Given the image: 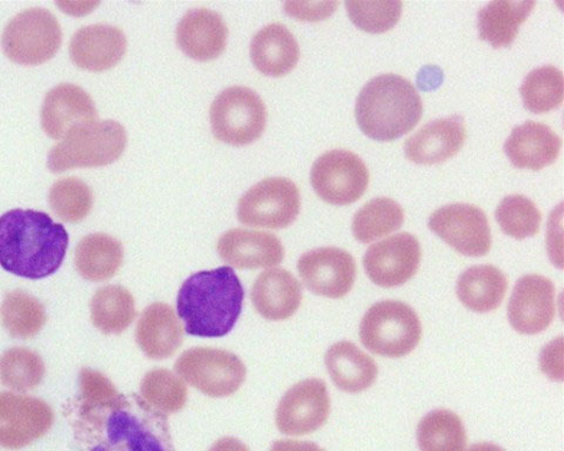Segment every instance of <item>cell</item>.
Wrapping results in <instances>:
<instances>
[{
	"label": "cell",
	"mask_w": 564,
	"mask_h": 451,
	"mask_svg": "<svg viewBox=\"0 0 564 451\" xmlns=\"http://www.w3.org/2000/svg\"><path fill=\"white\" fill-rule=\"evenodd\" d=\"M228 29L223 16L206 8L189 10L176 26V44L194 61L218 58L226 48Z\"/></svg>",
	"instance_id": "22"
},
{
	"label": "cell",
	"mask_w": 564,
	"mask_h": 451,
	"mask_svg": "<svg viewBox=\"0 0 564 451\" xmlns=\"http://www.w3.org/2000/svg\"><path fill=\"white\" fill-rule=\"evenodd\" d=\"M302 207L297 186L286 178L264 179L240 198L238 219L252 228L286 229L297 218Z\"/></svg>",
	"instance_id": "10"
},
{
	"label": "cell",
	"mask_w": 564,
	"mask_h": 451,
	"mask_svg": "<svg viewBox=\"0 0 564 451\" xmlns=\"http://www.w3.org/2000/svg\"><path fill=\"white\" fill-rule=\"evenodd\" d=\"M174 370L193 388L218 398L237 393L247 375L245 363L236 354L202 346L184 352Z\"/></svg>",
	"instance_id": "9"
},
{
	"label": "cell",
	"mask_w": 564,
	"mask_h": 451,
	"mask_svg": "<svg viewBox=\"0 0 564 451\" xmlns=\"http://www.w3.org/2000/svg\"><path fill=\"white\" fill-rule=\"evenodd\" d=\"M520 94L528 111L541 114L555 110L563 102V73L553 65L534 68L523 79Z\"/></svg>",
	"instance_id": "35"
},
{
	"label": "cell",
	"mask_w": 564,
	"mask_h": 451,
	"mask_svg": "<svg viewBox=\"0 0 564 451\" xmlns=\"http://www.w3.org/2000/svg\"><path fill=\"white\" fill-rule=\"evenodd\" d=\"M416 439L421 451H464L467 444L462 419L446 409L427 414L417 426Z\"/></svg>",
	"instance_id": "33"
},
{
	"label": "cell",
	"mask_w": 564,
	"mask_h": 451,
	"mask_svg": "<svg viewBox=\"0 0 564 451\" xmlns=\"http://www.w3.org/2000/svg\"><path fill=\"white\" fill-rule=\"evenodd\" d=\"M208 451H250V448L236 438H224L212 446Z\"/></svg>",
	"instance_id": "45"
},
{
	"label": "cell",
	"mask_w": 564,
	"mask_h": 451,
	"mask_svg": "<svg viewBox=\"0 0 564 451\" xmlns=\"http://www.w3.org/2000/svg\"><path fill=\"white\" fill-rule=\"evenodd\" d=\"M98 120L95 101L75 84H61L45 97L42 127L52 139L61 141L70 130Z\"/></svg>",
	"instance_id": "18"
},
{
	"label": "cell",
	"mask_w": 564,
	"mask_h": 451,
	"mask_svg": "<svg viewBox=\"0 0 564 451\" xmlns=\"http://www.w3.org/2000/svg\"><path fill=\"white\" fill-rule=\"evenodd\" d=\"M217 250L225 263L239 270L271 268L285 257L284 245L278 237L242 229L223 234Z\"/></svg>",
	"instance_id": "21"
},
{
	"label": "cell",
	"mask_w": 564,
	"mask_h": 451,
	"mask_svg": "<svg viewBox=\"0 0 564 451\" xmlns=\"http://www.w3.org/2000/svg\"><path fill=\"white\" fill-rule=\"evenodd\" d=\"M45 364L39 353L28 349H11L0 356V384L14 392L39 387L45 376Z\"/></svg>",
	"instance_id": "36"
},
{
	"label": "cell",
	"mask_w": 564,
	"mask_h": 451,
	"mask_svg": "<svg viewBox=\"0 0 564 451\" xmlns=\"http://www.w3.org/2000/svg\"><path fill=\"white\" fill-rule=\"evenodd\" d=\"M135 341L149 359H169L184 342V327L170 305L155 302L141 315L135 329Z\"/></svg>",
	"instance_id": "25"
},
{
	"label": "cell",
	"mask_w": 564,
	"mask_h": 451,
	"mask_svg": "<svg viewBox=\"0 0 564 451\" xmlns=\"http://www.w3.org/2000/svg\"><path fill=\"white\" fill-rule=\"evenodd\" d=\"M555 315V287L552 280L536 274L522 276L508 305L511 327L521 334L536 336L552 324Z\"/></svg>",
	"instance_id": "16"
},
{
	"label": "cell",
	"mask_w": 564,
	"mask_h": 451,
	"mask_svg": "<svg viewBox=\"0 0 564 451\" xmlns=\"http://www.w3.org/2000/svg\"><path fill=\"white\" fill-rule=\"evenodd\" d=\"M297 271L312 293L329 299L346 297L357 277L355 257L338 248L316 249L303 254Z\"/></svg>",
	"instance_id": "15"
},
{
	"label": "cell",
	"mask_w": 564,
	"mask_h": 451,
	"mask_svg": "<svg viewBox=\"0 0 564 451\" xmlns=\"http://www.w3.org/2000/svg\"><path fill=\"white\" fill-rule=\"evenodd\" d=\"M77 451H175L167 416L137 394H121L100 372L83 369L69 410Z\"/></svg>",
	"instance_id": "1"
},
{
	"label": "cell",
	"mask_w": 564,
	"mask_h": 451,
	"mask_svg": "<svg viewBox=\"0 0 564 451\" xmlns=\"http://www.w3.org/2000/svg\"><path fill=\"white\" fill-rule=\"evenodd\" d=\"M0 321L14 339H32L42 331L47 321L44 305L24 290L6 294L0 306Z\"/></svg>",
	"instance_id": "32"
},
{
	"label": "cell",
	"mask_w": 564,
	"mask_h": 451,
	"mask_svg": "<svg viewBox=\"0 0 564 451\" xmlns=\"http://www.w3.org/2000/svg\"><path fill=\"white\" fill-rule=\"evenodd\" d=\"M429 228L463 255L479 257L491 249L489 221L478 206L452 204L441 207L431 216Z\"/></svg>",
	"instance_id": "12"
},
{
	"label": "cell",
	"mask_w": 564,
	"mask_h": 451,
	"mask_svg": "<svg viewBox=\"0 0 564 451\" xmlns=\"http://www.w3.org/2000/svg\"><path fill=\"white\" fill-rule=\"evenodd\" d=\"M534 0L490 2L478 12L480 38L492 47H509L518 37L520 26L532 13Z\"/></svg>",
	"instance_id": "29"
},
{
	"label": "cell",
	"mask_w": 564,
	"mask_h": 451,
	"mask_svg": "<svg viewBox=\"0 0 564 451\" xmlns=\"http://www.w3.org/2000/svg\"><path fill=\"white\" fill-rule=\"evenodd\" d=\"M128 144V134L115 120H96L70 130L48 153L47 167L63 173L79 167H101L117 162Z\"/></svg>",
	"instance_id": "5"
},
{
	"label": "cell",
	"mask_w": 564,
	"mask_h": 451,
	"mask_svg": "<svg viewBox=\"0 0 564 451\" xmlns=\"http://www.w3.org/2000/svg\"><path fill=\"white\" fill-rule=\"evenodd\" d=\"M243 287L232 267L193 274L176 298V310L192 337L218 339L231 333L242 310Z\"/></svg>",
	"instance_id": "3"
},
{
	"label": "cell",
	"mask_w": 564,
	"mask_h": 451,
	"mask_svg": "<svg viewBox=\"0 0 564 451\" xmlns=\"http://www.w3.org/2000/svg\"><path fill=\"white\" fill-rule=\"evenodd\" d=\"M466 138L465 119L462 116L436 119L405 141V157L422 165L444 163L463 148Z\"/></svg>",
	"instance_id": "19"
},
{
	"label": "cell",
	"mask_w": 564,
	"mask_h": 451,
	"mask_svg": "<svg viewBox=\"0 0 564 451\" xmlns=\"http://www.w3.org/2000/svg\"><path fill=\"white\" fill-rule=\"evenodd\" d=\"M135 317V301L127 288L109 285L94 295L91 320L104 334L117 336L126 332Z\"/></svg>",
	"instance_id": "31"
},
{
	"label": "cell",
	"mask_w": 564,
	"mask_h": 451,
	"mask_svg": "<svg viewBox=\"0 0 564 451\" xmlns=\"http://www.w3.org/2000/svg\"><path fill=\"white\" fill-rule=\"evenodd\" d=\"M126 34L108 24H95L78 30L69 43V57L76 66L91 73L108 72L126 56Z\"/></svg>",
	"instance_id": "20"
},
{
	"label": "cell",
	"mask_w": 564,
	"mask_h": 451,
	"mask_svg": "<svg viewBox=\"0 0 564 451\" xmlns=\"http://www.w3.org/2000/svg\"><path fill=\"white\" fill-rule=\"evenodd\" d=\"M508 289L506 275L496 266H473L458 276V300L475 314H489L502 304Z\"/></svg>",
	"instance_id": "28"
},
{
	"label": "cell",
	"mask_w": 564,
	"mask_h": 451,
	"mask_svg": "<svg viewBox=\"0 0 564 451\" xmlns=\"http://www.w3.org/2000/svg\"><path fill=\"white\" fill-rule=\"evenodd\" d=\"M53 422L41 398L0 392V444L21 447L43 436Z\"/></svg>",
	"instance_id": "17"
},
{
	"label": "cell",
	"mask_w": 564,
	"mask_h": 451,
	"mask_svg": "<svg viewBox=\"0 0 564 451\" xmlns=\"http://www.w3.org/2000/svg\"><path fill=\"white\" fill-rule=\"evenodd\" d=\"M496 217L501 230L517 240L535 237L542 221L538 206L521 195L503 198L497 208Z\"/></svg>",
	"instance_id": "39"
},
{
	"label": "cell",
	"mask_w": 564,
	"mask_h": 451,
	"mask_svg": "<svg viewBox=\"0 0 564 451\" xmlns=\"http://www.w3.org/2000/svg\"><path fill=\"white\" fill-rule=\"evenodd\" d=\"M325 363L335 386L349 394L372 387L379 373L376 361L349 341L333 344Z\"/></svg>",
	"instance_id": "27"
},
{
	"label": "cell",
	"mask_w": 564,
	"mask_h": 451,
	"mask_svg": "<svg viewBox=\"0 0 564 451\" xmlns=\"http://www.w3.org/2000/svg\"><path fill=\"white\" fill-rule=\"evenodd\" d=\"M315 194L330 205L358 201L369 184V170L358 154L332 150L317 158L311 170Z\"/></svg>",
	"instance_id": "11"
},
{
	"label": "cell",
	"mask_w": 564,
	"mask_h": 451,
	"mask_svg": "<svg viewBox=\"0 0 564 451\" xmlns=\"http://www.w3.org/2000/svg\"><path fill=\"white\" fill-rule=\"evenodd\" d=\"M464 451H505V449L492 443H476Z\"/></svg>",
	"instance_id": "46"
},
{
	"label": "cell",
	"mask_w": 564,
	"mask_h": 451,
	"mask_svg": "<svg viewBox=\"0 0 564 451\" xmlns=\"http://www.w3.org/2000/svg\"><path fill=\"white\" fill-rule=\"evenodd\" d=\"M270 451H325L319 446L307 441L280 440L273 443Z\"/></svg>",
	"instance_id": "44"
},
{
	"label": "cell",
	"mask_w": 564,
	"mask_h": 451,
	"mask_svg": "<svg viewBox=\"0 0 564 451\" xmlns=\"http://www.w3.org/2000/svg\"><path fill=\"white\" fill-rule=\"evenodd\" d=\"M339 7V2H286L285 12L296 19L305 22H319L328 19Z\"/></svg>",
	"instance_id": "41"
},
{
	"label": "cell",
	"mask_w": 564,
	"mask_h": 451,
	"mask_svg": "<svg viewBox=\"0 0 564 451\" xmlns=\"http://www.w3.org/2000/svg\"><path fill=\"white\" fill-rule=\"evenodd\" d=\"M140 394L150 406L167 416L185 407L188 392L184 380L169 370L156 369L141 380Z\"/></svg>",
	"instance_id": "37"
},
{
	"label": "cell",
	"mask_w": 564,
	"mask_h": 451,
	"mask_svg": "<svg viewBox=\"0 0 564 451\" xmlns=\"http://www.w3.org/2000/svg\"><path fill=\"white\" fill-rule=\"evenodd\" d=\"M68 248L64 226L44 212L12 210L0 217V266L30 280H41L62 266Z\"/></svg>",
	"instance_id": "2"
},
{
	"label": "cell",
	"mask_w": 564,
	"mask_h": 451,
	"mask_svg": "<svg viewBox=\"0 0 564 451\" xmlns=\"http://www.w3.org/2000/svg\"><path fill=\"white\" fill-rule=\"evenodd\" d=\"M123 262L121 242L108 234L85 237L76 249L75 263L85 280L101 283L111 279Z\"/></svg>",
	"instance_id": "30"
},
{
	"label": "cell",
	"mask_w": 564,
	"mask_h": 451,
	"mask_svg": "<svg viewBox=\"0 0 564 451\" xmlns=\"http://www.w3.org/2000/svg\"><path fill=\"white\" fill-rule=\"evenodd\" d=\"M563 340L558 338L544 346L540 364L542 372L554 381L563 380Z\"/></svg>",
	"instance_id": "42"
},
{
	"label": "cell",
	"mask_w": 564,
	"mask_h": 451,
	"mask_svg": "<svg viewBox=\"0 0 564 451\" xmlns=\"http://www.w3.org/2000/svg\"><path fill=\"white\" fill-rule=\"evenodd\" d=\"M352 23L369 33H382L395 26L402 13V2H346Z\"/></svg>",
	"instance_id": "40"
},
{
	"label": "cell",
	"mask_w": 564,
	"mask_h": 451,
	"mask_svg": "<svg viewBox=\"0 0 564 451\" xmlns=\"http://www.w3.org/2000/svg\"><path fill=\"white\" fill-rule=\"evenodd\" d=\"M329 413L330 398L326 384L319 378H308L293 386L281 398L275 424L285 436H308L327 422Z\"/></svg>",
	"instance_id": "13"
},
{
	"label": "cell",
	"mask_w": 564,
	"mask_h": 451,
	"mask_svg": "<svg viewBox=\"0 0 564 451\" xmlns=\"http://www.w3.org/2000/svg\"><path fill=\"white\" fill-rule=\"evenodd\" d=\"M403 220L404 212L400 204L380 197L367 202L355 215L351 232L362 244H370L401 229Z\"/></svg>",
	"instance_id": "34"
},
{
	"label": "cell",
	"mask_w": 564,
	"mask_h": 451,
	"mask_svg": "<svg viewBox=\"0 0 564 451\" xmlns=\"http://www.w3.org/2000/svg\"><path fill=\"white\" fill-rule=\"evenodd\" d=\"M48 202L53 213L65 222L83 221L91 212L94 193L78 178H63L50 189Z\"/></svg>",
	"instance_id": "38"
},
{
	"label": "cell",
	"mask_w": 564,
	"mask_h": 451,
	"mask_svg": "<svg viewBox=\"0 0 564 451\" xmlns=\"http://www.w3.org/2000/svg\"><path fill=\"white\" fill-rule=\"evenodd\" d=\"M251 58L261 74L282 77L296 66L300 47L285 25L274 23L262 28L253 37Z\"/></svg>",
	"instance_id": "26"
},
{
	"label": "cell",
	"mask_w": 564,
	"mask_h": 451,
	"mask_svg": "<svg viewBox=\"0 0 564 451\" xmlns=\"http://www.w3.org/2000/svg\"><path fill=\"white\" fill-rule=\"evenodd\" d=\"M209 119L219 142L245 146L258 141L267 129L268 110L257 92L232 86L212 102Z\"/></svg>",
	"instance_id": "7"
},
{
	"label": "cell",
	"mask_w": 564,
	"mask_h": 451,
	"mask_svg": "<svg viewBox=\"0 0 564 451\" xmlns=\"http://www.w3.org/2000/svg\"><path fill=\"white\" fill-rule=\"evenodd\" d=\"M63 32L56 16L42 8H32L17 14L2 36L6 56L13 63L35 66L56 56Z\"/></svg>",
	"instance_id": "8"
},
{
	"label": "cell",
	"mask_w": 564,
	"mask_h": 451,
	"mask_svg": "<svg viewBox=\"0 0 564 451\" xmlns=\"http://www.w3.org/2000/svg\"><path fill=\"white\" fill-rule=\"evenodd\" d=\"M252 304L258 314L270 321L292 318L303 301V287L284 268L262 272L253 285Z\"/></svg>",
	"instance_id": "23"
},
{
	"label": "cell",
	"mask_w": 564,
	"mask_h": 451,
	"mask_svg": "<svg viewBox=\"0 0 564 451\" xmlns=\"http://www.w3.org/2000/svg\"><path fill=\"white\" fill-rule=\"evenodd\" d=\"M557 210H554L551 216L549 237H546V241H549V251L552 258V262L560 270L562 268V231L557 234L556 230L558 226L562 223V220L556 224Z\"/></svg>",
	"instance_id": "43"
},
{
	"label": "cell",
	"mask_w": 564,
	"mask_h": 451,
	"mask_svg": "<svg viewBox=\"0 0 564 451\" xmlns=\"http://www.w3.org/2000/svg\"><path fill=\"white\" fill-rule=\"evenodd\" d=\"M423 112L415 86L394 74L370 79L361 90L356 107L360 130L378 142H392L411 132Z\"/></svg>",
	"instance_id": "4"
},
{
	"label": "cell",
	"mask_w": 564,
	"mask_h": 451,
	"mask_svg": "<svg viewBox=\"0 0 564 451\" xmlns=\"http://www.w3.org/2000/svg\"><path fill=\"white\" fill-rule=\"evenodd\" d=\"M422 336L414 309L400 301H381L367 310L360 323V339L369 352L400 359L411 354Z\"/></svg>",
	"instance_id": "6"
},
{
	"label": "cell",
	"mask_w": 564,
	"mask_h": 451,
	"mask_svg": "<svg viewBox=\"0 0 564 451\" xmlns=\"http://www.w3.org/2000/svg\"><path fill=\"white\" fill-rule=\"evenodd\" d=\"M421 262V246L411 233L384 239L368 249L364 267L370 282L383 288L401 286L412 279Z\"/></svg>",
	"instance_id": "14"
},
{
	"label": "cell",
	"mask_w": 564,
	"mask_h": 451,
	"mask_svg": "<svg viewBox=\"0 0 564 451\" xmlns=\"http://www.w3.org/2000/svg\"><path fill=\"white\" fill-rule=\"evenodd\" d=\"M561 146V138L549 125L528 120L511 131L505 152L516 167L540 170L556 162Z\"/></svg>",
	"instance_id": "24"
}]
</instances>
